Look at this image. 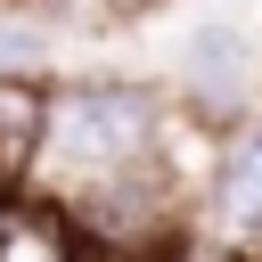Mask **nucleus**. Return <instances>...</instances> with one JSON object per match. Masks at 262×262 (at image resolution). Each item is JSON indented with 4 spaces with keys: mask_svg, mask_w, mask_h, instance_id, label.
<instances>
[{
    "mask_svg": "<svg viewBox=\"0 0 262 262\" xmlns=\"http://www.w3.org/2000/svg\"><path fill=\"white\" fill-rule=\"evenodd\" d=\"M156 8H164V0H115V16H123V25H131V16H156Z\"/></svg>",
    "mask_w": 262,
    "mask_h": 262,
    "instance_id": "6e6552de",
    "label": "nucleus"
},
{
    "mask_svg": "<svg viewBox=\"0 0 262 262\" xmlns=\"http://www.w3.org/2000/svg\"><path fill=\"white\" fill-rule=\"evenodd\" d=\"M237 262H262V246H254V254H237Z\"/></svg>",
    "mask_w": 262,
    "mask_h": 262,
    "instance_id": "1a4fd4ad",
    "label": "nucleus"
},
{
    "mask_svg": "<svg viewBox=\"0 0 262 262\" xmlns=\"http://www.w3.org/2000/svg\"><path fill=\"white\" fill-rule=\"evenodd\" d=\"M82 262H180V254H164V246H106V237H90V246H82Z\"/></svg>",
    "mask_w": 262,
    "mask_h": 262,
    "instance_id": "0eeeda50",
    "label": "nucleus"
},
{
    "mask_svg": "<svg viewBox=\"0 0 262 262\" xmlns=\"http://www.w3.org/2000/svg\"><path fill=\"white\" fill-rule=\"evenodd\" d=\"M57 41H90V33H106V25H123L115 16V0H25Z\"/></svg>",
    "mask_w": 262,
    "mask_h": 262,
    "instance_id": "423d86ee",
    "label": "nucleus"
},
{
    "mask_svg": "<svg viewBox=\"0 0 262 262\" xmlns=\"http://www.w3.org/2000/svg\"><path fill=\"white\" fill-rule=\"evenodd\" d=\"M180 123H172V98L139 74H74L49 90V139H41V164H33V196L82 213L90 196L139 180V172H164L180 164L172 156Z\"/></svg>",
    "mask_w": 262,
    "mask_h": 262,
    "instance_id": "f257e3e1",
    "label": "nucleus"
},
{
    "mask_svg": "<svg viewBox=\"0 0 262 262\" xmlns=\"http://www.w3.org/2000/svg\"><path fill=\"white\" fill-rule=\"evenodd\" d=\"M49 57H57V33L25 0H0V74H49Z\"/></svg>",
    "mask_w": 262,
    "mask_h": 262,
    "instance_id": "39448f33",
    "label": "nucleus"
},
{
    "mask_svg": "<svg viewBox=\"0 0 262 262\" xmlns=\"http://www.w3.org/2000/svg\"><path fill=\"white\" fill-rule=\"evenodd\" d=\"M180 106L196 115L205 139H221L246 115H262V41L237 16H205L180 41Z\"/></svg>",
    "mask_w": 262,
    "mask_h": 262,
    "instance_id": "f03ea898",
    "label": "nucleus"
},
{
    "mask_svg": "<svg viewBox=\"0 0 262 262\" xmlns=\"http://www.w3.org/2000/svg\"><path fill=\"white\" fill-rule=\"evenodd\" d=\"M196 246L229 262L262 246V115L213 139L205 180H196Z\"/></svg>",
    "mask_w": 262,
    "mask_h": 262,
    "instance_id": "7ed1b4c3",
    "label": "nucleus"
},
{
    "mask_svg": "<svg viewBox=\"0 0 262 262\" xmlns=\"http://www.w3.org/2000/svg\"><path fill=\"white\" fill-rule=\"evenodd\" d=\"M82 221L49 196H0V262H82Z\"/></svg>",
    "mask_w": 262,
    "mask_h": 262,
    "instance_id": "20e7f679",
    "label": "nucleus"
}]
</instances>
